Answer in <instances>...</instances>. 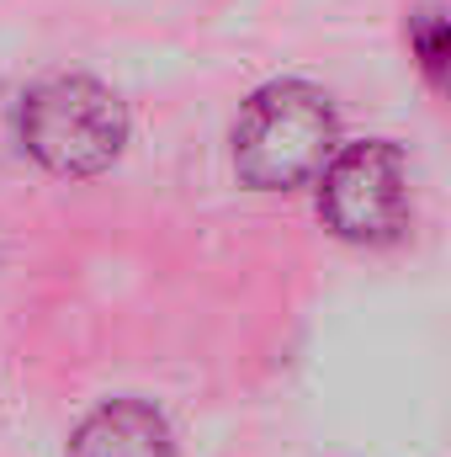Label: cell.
Segmentation results:
<instances>
[{"label":"cell","instance_id":"1","mask_svg":"<svg viewBox=\"0 0 451 457\" xmlns=\"http://www.w3.org/2000/svg\"><path fill=\"white\" fill-rule=\"evenodd\" d=\"M234 170L255 192H292L308 187L330 154L340 149L335 107L308 80H271L260 86L234 122Z\"/></svg>","mask_w":451,"mask_h":457},{"label":"cell","instance_id":"2","mask_svg":"<svg viewBox=\"0 0 451 457\" xmlns=\"http://www.w3.org/2000/svg\"><path fill=\"white\" fill-rule=\"evenodd\" d=\"M16 138L43 170L86 181L117 165L127 144V107L112 86L91 75H53L21 96Z\"/></svg>","mask_w":451,"mask_h":457},{"label":"cell","instance_id":"3","mask_svg":"<svg viewBox=\"0 0 451 457\" xmlns=\"http://www.w3.org/2000/svg\"><path fill=\"white\" fill-rule=\"evenodd\" d=\"M319 219L345 245H393L409 228V165L388 138L345 144L319 170Z\"/></svg>","mask_w":451,"mask_h":457},{"label":"cell","instance_id":"4","mask_svg":"<svg viewBox=\"0 0 451 457\" xmlns=\"http://www.w3.org/2000/svg\"><path fill=\"white\" fill-rule=\"evenodd\" d=\"M176 453V436H170V420L144 404V399H107L96 404L75 436L64 457H170Z\"/></svg>","mask_w":451,"mask_h":457},{"label":"cell","instance_id":"5","mask_svg":"<svg viewBox=\"0 0 451 457\" xmlns=\"http://www.w3.org/2000/svg\"><path fill=\"white\" fill-rule=\"evenodd\" d=\"M409 48L420 59L430 91H441L447 86V16H441V5H420L409 16Z\"/></svg>","mask_w":451,"mask_h":457}]
</instances>
